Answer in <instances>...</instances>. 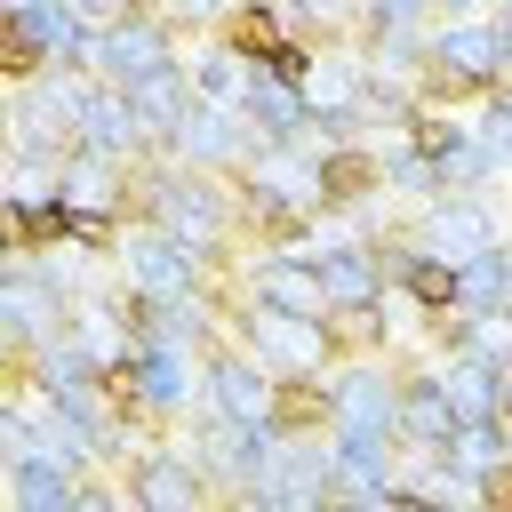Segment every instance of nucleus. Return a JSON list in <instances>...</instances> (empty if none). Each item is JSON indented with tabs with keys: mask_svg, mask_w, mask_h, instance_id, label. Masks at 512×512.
<instances>
[{
	"mask_svg": "<svg viewBox=\"0 0 512 512\" xmlns=\"http://www.w3.org/2000/svg\"><path fill=\"white\" fill-rule=\"evenodd\" d=\"M456 272H464V312H480V320H504V256L496 248H480V256H456Z\"/></svg>",
	"mask_w": 512,
	"mask_h": 512,
	"instance_id": "6e6552de",
	"label": "nucleus"
},
{
	"mask_svg": "<svg viewBox=\"0 0 512 512\" xmlns=\"http://www.w3.org/2000/svg\"><path fill=\"white\" fill-rule=\"evenodd\" d=\"M280 40H288V24H280V8H272V0H232V8H224V48H232V56L264 64Z\"/></svg>",
	"mask_w": 512,
	"mask_h": 512,
	"instance_id": "7ed1b4c3",
	"label": "nucleus"
},
{
	"mask_svg": "<svg viewBox=\"0 0 512 512\" xmlns=\"http://www.w3.org/2000/svg\"><path fill=\"white\" fill-rule=\"evenodd\" d=\"M448 248H456V256H480V248H488V216H480L472 200L440 208V256H448Z\"/></svg>",
	"mask_w": 512,
	"mask_h": 512,
	"instance_id": "9d476101",
	"label": "nucleus"
},
{
	"mask_svg": "<svg viewBox=\"0 0 512 512\" xmlns=\"http://www.w3.org/2000/svg\"><path fill=\"white\" fill-rule=\"evenodd\" d=\"M48 56H56V48H48V32L32 24V8L8 0V16H0V72H8V80H40Z\"/></svg>",
	"mask_w": 512,
	"mask_h": 512,
	"instance_id": "39448f33",
	"label": "nucleus"
},
{
	"mask_svg": "<svg viewBox=\"0 0 512 512\" xmlns=\"http://www.w3.org/2000/svg\"><path fill=\"white\" fill-rule=\"evenodd\" d=\"M480 496H488V504H512V464H496V472L480 480Z\"/></svg>",
	"mask_w": 512,
	"mask_h": 512,
	"instance_id": "ddd939ff",
	"label": "nucleus"
},
{
	"mask_svg": "<svg viewBox=\"0 0 512 512\" xmlns=\"http://www.w3.org/2000/svg\"><path fill=\"white\" fill-rule=\"evenodd\" d=\"M136 384H144V408H176L184 400V352L168 336H136Z\"/></svg>",
	"mask_w": 512,
	"mask_h": 512,
	"instance_id": "423d86ee",
	"label": "nucleus"
},
{
	"mask_svg": "<svg viewBox=\"0 0 512 512\" xmlns=\"http://www.w3.org/2000/svg\"><path fill=\"white\" fill-rule=\"evenodd\" d=\"M320 280H328V304H368L392 272L376 248H320Z\"/></svg>",
	"mask_w": 512,
	"mask_h": 512,
	"instance_id": "f03ea898",
	"label": "nucleus"
},
{
	"mask_svg": "<svg viewBox=\"0 0 512 512\" xmlns=\"http://www.w3.org/2000/svg\"><path fill=\"white\" fill-rule=\"evenodd\" d=\"M264 72H272L280 88H304V80H312V48H304V40H280V48L264 56Z\"/></svg>",
	"mask_w": 512,
	"mask_h": 512,
	"instance_id": "9b49d317",
	"label": "nucleus"
},
{
	"mask_svg": "<svg viewBox=\"0 0 512 512\" xmlns=\"http://www.w3.org/2000/svg\"><path fill=\"white\" fill-rule=\"evenodd\" d=\"M264 424H272V432H288V440H304V432L336 424V392H328L320 376L288 368V376H272V408H264Z\"/></svg>",
	"mask_w": 512,
	"mask_h": 512,
	"instance_id": "f257e3e1",
	"label": "nucleus"
},
{
	"mask_svg": "<svg viewBox=\"0 0 512 512\" xmlns=\"http://www.w3.org/2000/svg\"><path fill=\"white\" fill-rule=\"evenodd\" d=\"M64 240H80V248H112V240H120V224H112L104 208H72V224H64Z\"/></svg>",
	"mask_w": 512,
	"mask_h": 512,
	"instance_id": "f8f14e48",
	"label": "nucleus"
},
{
	"mask_svg": "<svg viewBox=\"0 0 512 512\" xmlns=\"http://www.w3.org/2000/svg\"><path fill=\"white\" fill-rule=\"evenodd\" d=\"M376 184H384V160L376 152H320V168H312V192L320 200H360Z\"/></svg>",
	"mask_w": 512,
	"mask_h": 512,
	"instance_id": "0eeeda50",
	"label": "nucleus"
},
{
	"mask_svg": "<svg viewBox=\"0 0 512 512\" xmlns=\"http://www.w3.org/2000/svg\"><path fill=\"white\" fill-rule=\"evenodd\" d=\"M392 280L408 288L416 312H448V304H464V272H456V256H400Z\"/></svg>",
	"mask_w": 512,
	"mask_h": 512,
	"instance_id": "20e7f679",
	"label": "nucleus"
},
{
	"mask_svg": "<svg viewBox=\"0 0 512 512\" xmlns=\"http://www.w3.org/2000/svg\"><path fill=\"white\" fill-rule=\"evenodd\" d=\"M328 352H376V312L368 304H328Z\"/></svg>",
	"mask_w": 512,
	"mask_h": 512,
	"instance_id": "1a4fd4ad",
	"label": "nucleus"
}]
</instances>
